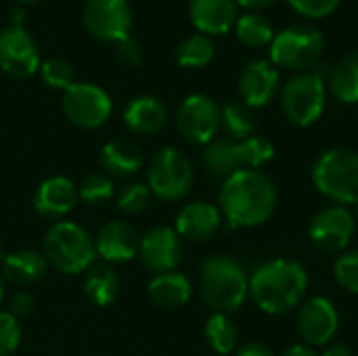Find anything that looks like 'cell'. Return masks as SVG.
Wrapping results in <instances>:
<instances>
[{"mask_svg":"<svg viewBox=\"0 0 358 356\" xmlns=\"http://www.w3.org/2000/svg\"><path fill=\"white\" fill-rule=\"evenodd\" d=\"M220 210L235 229L264 225L277 210V187L260 170H239L222 183Z\"/></svg>","mask_w":358,"mask_h":356,"instance_id":"6da1fadb","label":"cell"},{"mask_svg":"<svg viewBox=\"0 0 358 356\" xmlns=\"http://www.w3.org/2000/svg\"><path fill=\"white\" fill-rule=\"evenodd\" d=\"M308 275L296 260L279 258L262 264L250 277L254 304L268 315H285L304 302Z\"/></svg>","mask_w":358,"mask_h":356,"instance_id":"7a4b0ae2","label":"cell"},{"mask_svg":"<svg viewBox=\"0 0 358 356\" xmlns=\"http://www.w3.org/2000/svg\"><path fill=\"white\" fill-rule=\"evenodd\" d=\"M199 287L203 302L216 313H233L241 308L250 296V277L231 256H210L199 269Z\"/></svg>","mask_w":358,"mask_h":356,"instance_id":"3957f363","label":"cell"},{"mask_svg":"<svg viewBox=\"0 0 358 356\" xmlns=\"http://www.w3.org/2000/svg\"><path fill=\"white\" fill-rule=\"evenodd\" d=\"M313 183L321 195L338 206L358 199V153L336 147L321 153L313 166Z\"/></svg>","mask_w":358,"mask_h":356,"instance_id":"277c9868","label":"cell"},{"mask_svg":"<svg viewBox=\"0 0 358 356\" xmlns=\"http://www.w3.org/2000/svg\"><path fill=\"white\" fill-rule=\"evenodd\" d=\"M44 258L59 273L78 275L92 266L96 250L90 235L76 222H57L44 237Z\"/></svg>","mask_w":358,"mask_h":356,"instance_id":"5b68a950","label":"cell"},{"mask_svg":"<svg viewBox=\"0 0 358 356\" xmlns=\"http://www.w3.org/2000/svg\"><path fill=\"white\" fill-rule=\"evenodd\" d=\"M325 50V36L319 27L310 23H294L271 42V61L275 67L285 69H308L315 67Z\"/></svg>","mask_w":358,"mask_h":356,"instance_id":"8992f818","label":"cell"},{"mask_svg":"<svg viewBox=\"0 0 358 356\" xmlns=\"http://www.w3.org/2000/svg\"><path fill=\"white\" fill-rule=\"evenodd\" d=\"M147 178L153 195L164 201H178L191 191L193 164L180 149L166 147L151 157Z\"/></svg>","mask_w":358,"mask_h":356,"instance_id":"52a82bcc","label":"cell"},{"mask_svg":"<svg viewBox=\"0 0 358 356\" xmlns=\"http://www.w3.org/2000/svg\"><path fill=\"white\" fill-rule=\"evenodd\" d=\"M281 109L292 124L313 126L325 109V80L313 71L294 76L281 90Z\"/></svg>","mask_w":358,"mask_h":356,"instance_id":"ba28073f","label":"cell"},{"mask_svg":"<svg viewBox=\"0 0 358 356\" xmlns=\"http://www.w3.org/2000/svg\"><path fill=\"white\" fill-rule=\"evenodd\" d=\"M61 109L65 118L80 128H99L111 115L109 94L90 82H73L61 97Z\"/></svg>","mask_w":358,"mask_h":356,"instance_id":"9c48e42d","label":"cell"},{"mask_svg":"<svg viewBox=\"0 0 358 356\" xmlns=\"http://www.w3.org/2000/svg\"><path fill=\"white\" fill-rule=\"evenodd\" d=\"M82 21L92 38L115 44L130 36L132 6L128 0H86Z\"/></svg>","mask_w":358,"mask_h":356,"instance_id":"30bf717a","label":"cell"},{"mask_svg":"<svg viewBox=\"0 0 358 356\" xmlns=\"http://www.w3.org/2000/svg\"><path fill=\"white\" fill-rule=\"evenodd\" d=\"M178 132L195 145H208L220 130V107L206 94L187 97L176 111Z\"/></svg>","mask_w":358,"mask_h":356,"instance_id":"8fae6325","label":"cell"},{"mask_svg":"<svg viewBox=\"0 0 358 356\" xmlns=\"http://www.w3.org/2000/svg\"><path fill=\"white\" fill-rule=\"evenodd\" d=\"M357 220L344 206H327L315 214L308 227L310 243L327 254L344 252L355 235Z\"/></svg>","mask_w":358,"mask_h":356,"instance_id":"7c38bea8","label":"cell"},{"mask_svg":"<svg viewBox=\"0 0 358 356\" xmlns=\"http://www.w3.org/2000/svg\"><path fill=\"white\" fill-rule=\"evenodd\" d=\"M40 67L36 40L25 27L8 25L0 29V69L17 80L34 76Z\"/></svg>","mask_w":358,"mask_h":356,"instance_id":"4fadbf2b","label":"cell"},{"mask_svg":"<svg viewBox=\"0 0 358 356\" xmlns=\"http://www.w3.org/2000/svg\"><path fill=\"white\" fill-rule=\"evenodd\" d=\"M296 325L306 346H327L340 329V315L331 300L313 296L300 304Z\"/></svg>","mask_w":358,"mask_h":356,"instance_id":"5bb4252c","label":"cell"},{"mask_svg":"<svg viewBox=\"0 0 358 356\" xmlns=\"http://www.w3.org/2000/svg\"><path fill=\"white\" fill-rule=\"evenodd\" d=\"M138 254L151 273H172L182 260V239L174 229L157 227L141 239Z\"/></svg>","mask_w":358,"mask_h":356,"instance_id":"9a60e30c","label":"cell"},{"mask_svg":"<svg viewBox=\"0 0 358 356\" xmlns=\"http://www.w3.org/2000/svg\"><path fill=\"white\" fill-rule=\"evenodd\" d=\"M279 90V71L271 61L254 59L239 73V92L248 107L268 105Z\"/></svg>","mask_w":358,"mask_h":356,"instance_id":"2e32d148","label":"cell"},{"mask_svg":"<svg viewBox=\"0 0 358 356\" xmlns=\"http://www.w3.org/2000/svg\"><path fill=\"white\" fill-rule=\"evenodd\" d=\"M141 248V237L136 233V229L128 222L122 220H113L107 222L94 241V250L96 254L107 260V262H128L138 254Z\"/></svg>","mask_w":358,"mask_h":356,"instance_id":"e0dca14e","label":"cell"},{"mask_svg":"<svg viewBox=\"0 0 358 356\" xmlns=\"http://www.w3.org/2000/svg\"><path fill=\"white\" fill-rule=\"evenodd\" d=\"M78 201V187L65 178V176H52L46 178L36 195H34V208L42 218L59 220L67 216Z\"/></svg>","mask_w":358,"mask_h":356,"instance_id":"ac0fdd59","label":"cell"},{"mask_svg":"<svg viewBox=\"0 0 358 356\" xmlns=\"http://www.w3.org/2000/svg\"><path fill=\"white\" fill-rule=\"evenodd\" d=\"M189 15L199 34L220 36L227 34L237 21L235 0H191Z\"/></svg>","mask_w":358,"mask_h":356,"instance_id":"d6986e66","label":"cell"},{"mask_svg":"<svg viewBox=\"0 0 358 356\" xmlns=\"http://www.w3.org/2000/svg\"><path fill=\"white\" fill-rule=\"evenodd\" d=\"M222 214L212 204H189L180 210L176 218V233L187 241H208L220 229Z\"/></svg>","mask_w":358,"mask_h":356,"instance_id":"ffe728a7","label":"cell"},{"mask_svg":"<svg viewBox=\"0 0 358 356\" xmlns=\"http://www.w3.org/2000/svg\"><path fill=\"white\" fill-rule=\"evenodd\" d=\"M124 122L136 134H157L168 122V109L155 97H136L126 105Z\"/></svg>","mask_w":358,"mask_h":356,"instance_id":"44dd1931","label":"cell"},{"mask_svg":"<svg viewBox=\"0 0 358 356\" xmlns=\"http://www.w3.org/2000/svg\"><path fill=\"white\" fill-rule=\"evenodd\" d=\"M101 166L117 178L134 176L143 168V151L128 138H113L101 149Z\"/></svg>","mask_w":358,"mask_h":356,"instance_id":"7402d4cb","label":"cell"},{"mask_svg":"<svg viewBox=\"0 0 358 356\" xmlns=\"http://www.w3.org/2000/svg\"><path fill=\"white\" fill-rule=\"evenodd\" d=\"M46 258L34 250H17L2 262V275L13 285H34L46 275Z\"/></svg>","mask_w":358,"mask_h":356,"instance_id":"603a6c76","label":"cell"},{"mask_svg":"<svg viewBox=\"0 0 358 356\" xmlns=\"http://www.w3.org/2000/svg\"><path fill=\"white\" fill-rule=\"evenodd\" d=\"M191 294H193L191 281L176 271L155 275V279L149 283V298L159 308H168V311L180 308L191 300Z\"/></svg>","mask_w":358,"mask_h":356,"instance_id":"cb8c5ba5","label":"cell"},{"mask_svg":"<svg viewBox=\"0 0 358 356\" xmlns=\"http://www.w3.org/2000/svg\"><path fill=\"white\" fill-rule=\"evenodd\" d=\"M203 168L208 170V174L224 180L235 172L243 170L239 141H231V138L210 141L203 149Z\"/></svg>","mask_w":358,"mask_h":356,"instance_id":"d4e9b609","label":"cell"},{"mask_svg":"<svg viewBox=\"0 0 358 356\" xmlns=\"http://www.w3.org/2000/svg\"><path fill=\"white\" fill-rule=\"evenodd\" d=\"M84 294L96 306H109L120 294V277L109 264H94L86 273Z\"/></svg>","mask_w":358,"mask_h":356,"instance_id":"484cf974","label":"cell"},{"mask_svg":"<svg viewBox=\"0 0 358 356\" xmlns=\"http://www.w3.org/2000/svg\"><path fill=\"white\" fill-rule=\"evenodd\" d=\"M329 88L334 97L346 105L358 103V50H352L329 73Z\"/></svg>","mask_w":358,"mask_h":356,"instance_id":"4316f807","label":"cell"},{"mask_svg":"<svg viewBox=\"0 0 358 356\" xmlns=\"http://www.w3.org/2000/svg\"><path fill=\"white\" fill-rule=\"evenodd\" d=\"M214 55H216V44L206 34L187 36L176 48V61L180 67H187V69H199V67L210 65Z\"/></svg>","mask_w":358,"mask_h":356,"instance_id":"83f0119b","label":"cell"},{"mask_svg":"<svg viewBox=\"0 0 358 356\" xmlns=\"http://www.w3.org/2000/svg\"><path fill=\"white\" fill-rule=\"evenodd\" d=\"M254 126H256L254 111L245 103L231 101L220 109V128L227 132L231 141H243L252 136Z\"/></svg>","mask_w":358,"mask_h":356,"instance_id":"f1b7e54d","label":"cell"},{"mask_svg":"<svg viewBox=\"0 0 358 356\" xmlns=\"http://www.w3.org/2000/svg\"><path fill=\"white\" fill-rule=\"evenodd\" d=\"M235 34H237V38L243 44H248L252 48L266 46L275 38L273 23L264 15H260V13H245V15L237 17V21H235Z\"/></svg>","mask_w":358,"mask_h":356,"instance_id":"f546056e","label":"cell"},{"mask_svg":"<svg viewBox=\"0 0 358 356\" xmlns=\"http://www.w3.org/2000/svg\"><path fill=\"white\" fill-rule=\"evenodd\" d=\"M206 338H208V344L214 353L218 355H229L235 350L237 346V340H239V334H237V327L235 323L222 315V313H214L208 323H206Z\"/></svg>","mask_w":358,"mask_h":356,"instance_id":"4dcf8cb0","label":"cell"},{"mask_svg":"<svg viewBox=\"0 0 358 356\" xmlns=\"http://www.w3.org/2000/svg\"><path fill=\"white\" fill-rule=\"evenodd\" d=\"M239 151H241V164L243 170H260L275 157V147L268 138L264 136H248L239 141Z\"/></svg>","mask_w":358,"mask_h":356,"instance_id":"1f68e13d","label":"cell"},{"mask_svg":"<svg viewBox=\"0 0 358 356\" xmlns=\"http://www.w3.org/2000/svg\"><path fill=\"white\" fill-rule=\"evenodd\" d=\"M151 201V189L143 183H128L115 195V206L122 214L134 216L147 210Z\"/></svg>","mask_w":358,"mask_h":356,"instance_id":"d6a6232c","label":"cell"},{"mask_svg":"<svg viewBox=\"0 0 358 356\" xmlns=\"http://www.w3.org/2000/svg\"><path fill=\"white\" fill-rule=\"evenodd\" d=\"M115 191H113V183L109 176L105 174H90L82 180L80 189H78V197L88 204V206H103L109 199H113Z\"/></svg>","mask_w":358,"mask_h":356,"instance_id":"836d02e7","label":"cell"},{"mask_svg":"<svg viewBox=\"0 0 358 356\" xmlns=\"http://www.w3.org/2000/svg\"><path fill=\"white\" fill-rule=\"evenodd\" d=\"M42 82L50 88L67 90L73 84V67L63 57H50L40 65Z\"/></svg>","mask_w":358,"mask_h":356,"instance_id":"e575fe53","label":"cell"},{"mask_svg":"<svg viewBox=\"0 0 358 356\" xmlns=\"http://www.w3.org/2000/svg\"><path fill=\"white\" fill-rule=\"evenodd\" d=\"M336 281L350 294L358 296V250L344 252L334 264Z\"/></svg>","mask_w":358,"mask_h":356,"instance_id":"d590c367","label":"cell"},{"mask_svg":"<svg viewBox=\"0 0 358 356\" xmlns=\"http://www.w3.org/2000/svg\"><path fill=\"white\" fill-rule=\"evenodd\" d=\"M21 342L19 321L10 313H0V356L13 355Z\"/></svg>","mask_w":358,"mask_h":356,"instance_id":"8d00e7d4","label":"cell"},{"mask_svg":"<svg viewBox=\"0 0 358 356\" xmlns=\"http://www.w3.org/2000/svg\"><path fill=\"white\" fill-rule=\"evenodd\" d=\"M294 10H298L300 15L304 17H310V19H321V17H327L331 15L342 0H287Z\"/></svg>","mask_w":358,"mask_h":356,"instance_id":"74e56055","label":"cell"},{"mask_svg":"<svg viewBox=\"0 0 358 356\" xmlns=\"http://www.w3.org/2000/svg\"><path fill=\"white\" fill-rule=\"evenodd\" d=\"M115 57H117L120 63L134 67V65H138L141 59H143V46H141L138 40L126 36V38H122V40L115 42Z\"/></svg>","mask_w":358,"mask_h":356,"instance_id":"f35d334b","label":"cell"},{"mask_svg":"<svg viewBox=\"0 0 358 356\" xmlns=\"http://www.w3.org/2000/svg\"><path fill=\"white\" fill-rule=\"evenodd\" d=\"M34 308H36V302H34V298L29 296V294H25V292H19V294H15L13 298H10V302H8V313L19 321V319H27L31 313H34Z\"/></svg>","mask_w":358,"mask_h":356,"instance_id":"ab89813d","label":"cell"},{"mask_svg":"<svg viewBox=\"0 0 358 356\" xmlns=\"http://www.w3.org/2000/svg\"><path fill=\"white\" fill-rule=\"evenodd\" d=\"M235 356H275V355H273V350H271L268 346H264V344H260V342H248V344H243V346L237 350V355Z\"/></svg>","mask_w":358,"mask_h":356,"instance_id":"60d3db41","label":"cell"},{"mask_svg":"<svg viewBox=\"0 0 358 356\" xmlns=\"http://www.w3.org/2000/svg\"><path fill=\"white\" fill-rule=\"evenodd\" d=\"M281 356H319L315 350H313V346H306V344H296V346H292V348H287L285 353Z\"/></svg>","mask_w":358,"mask_h":356,"instance_id":"b9f144b4","label":"cell"},{"mask_svg":"<svg viewBox=\"0 0 358 356\" xmlns=\"http://www.w3.org/2000/svg\"><path fill=\"white\" fill-rule=\"evenodd\" d=\"M319 356H352V353H350V348L344 346V344H329Z\"/></svg>","mask_w":358,"mask_h":356,"instance_id":"7bdbcfd3","label":"cell"},{"mask_svg":"<svg viewBox=\"0 0 358 356\" xmlns=\"http://www.w3.org/2000/svg\"><path fill=\"white\" fill-rule=\"evenodd\" d=\"M235 2L237 6H245V8H266L277 0H235Z\"/></svg>","mask_w":358,"mask_h":356,"instance_id":"ee69618b","label":"cell"},{"mask_svg":"<svg viewBox=\"0 0 358 356\" xmlns=\"http://www.w3.org/2000/svg\"><path fill=\"white\" fill-rule=\"evenodd\" d=\"M25 17H27L25 8H23V6H15V8L10 10V25H19V27H23Z\"/></svg>","mask_w":358,"mask_h":356,"instance_id":"f6af8a7d","label":"cell"},{"mask_svg":"<svg viewBox=\"0 0 358 356\" xmlns=\"http://www.w3.org/2000/svg\"><path fill=\"white\" fill-rule=\"evenodd\" d=\"M352 208H355V210H352V216H355V220H357L358 225V199L352 204Z\"/></svg>","mask_w":358,"mask_h":356,"instance_id":"bcb514c9","label":"cell"},{"mask_svg":"<svg viewBox=\"0 0 358 356\" xmlns=\"http://www.w3.org/2000/svg\"><path fill=\"white\" fill-rule=\"evenodd\" d=\"M4 258H6V254H4V245L0 241V262H4Z\"/></svg>","mask_w":358,"mask_h":356,"instance_id":"7dc6e473","label":"cell"},{"mask_svg":"<svg viewBox=\"0 0 358 356\" xmlns=\"http://www.w3.org/2000/svg\"><path fill=\"white\" fill-rule=\"evenodd\" d=\"M17 2H23V4H36V2H42V0H17Z\"/></svg>","mask_w":358,"mask_h":356,"instance_id":"c3c4849f","label":"cell"},{"mask_svg":"<svg viewBox=\"0 0 358 356\" xmlns=\"http://www.w3.org/2000/svg\"><path fill=\"white\" fill-rule=\"evenodd\" d=\"M2 298H4V283H2V279H0V302H2Z\"/></svg>","mask_w":358,"mask_h":356,"instance_id":"681fc988","label":"cell"}]
</instances>
